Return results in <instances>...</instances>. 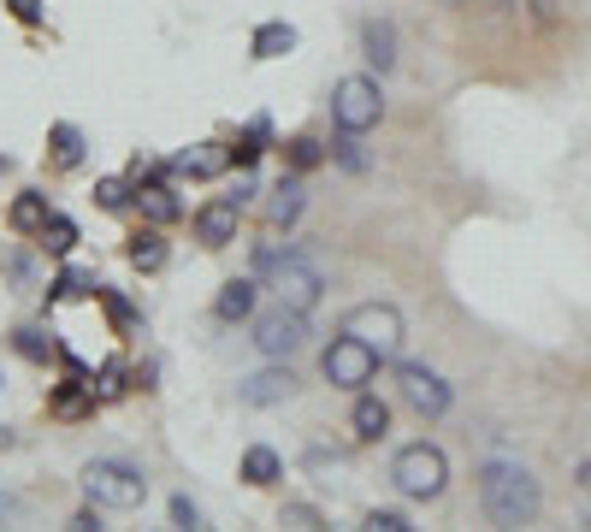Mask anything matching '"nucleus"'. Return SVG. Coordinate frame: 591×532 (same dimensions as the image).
<instances>
[{"mask_svg":"<svg viewBox=\"0 0 591 532\" xmlns=\"http://www.w3.org/2000/svg\"><path fill=\"white\" fill-rule=\"evenodd\" d=\"M308 343V314L302 308H266V314H255V349H261L266 361H290L296 349Z\"/></svg>","mask_w":591,"mask_h":532,"instance_id":"nucleus-7","label":"nucleus"},{"mask_svg":"<svg viewBox=\"0 0 591 532\" xmlns=\"http://www.w3.org/2000/svg\"><path fill=\"white\" fill-rule=\"evenodd\" d=\"M296 391H302V379H296L284 361H272V367H261V373L237 379V402H243V408H278V402H290Z\"/></svg>","mask_w":591,"mask_h":532,"instance_id":"nucleus-9","label":"nucleus"},{"mask_svg":"<svg viewBox=\"0 0 591 532\" xmlns=\"http://www.w3.org/2000/svg\"><path fill=\"white\" fill-rule=\"evenodd\" d=\"M290 160H296V166H314V160H320V142H314V136H302V142L290 148Z\"/></svg>","mask_w":591,"mask_h":532,"instance_id":"nucleus-36","label":"nucleus"},{"mask_svg":"<svg viewBox=\"0 0 591 532\" xmlns=\"http://www.w3.org/2000/svg\"><path fill=\"white\" fill-rule=\"evenodd\" d=\"M266 272V290L284 302V308H302V314H314V302L326 296V272L314 261H302V255H278L272 266H261Z\"/></svg>","mask_w":591,"mask_h":532,"instance_id":"nucleus-4","label":"nucleus"},{"mask_svg":"<svg viewBox=\"0 0 591 532\" xmlns=\"http://www.w3.org/2000/svg\"><path fill=\"white\" fill-rule=\"evenodd\" d=\"M249 48H255V60H284V54L296 48V24L272 18V24H261V30H255V42H249Z\"/></svg>","mask_w":591,"mask_h":532,"instance_id":"nucleus-17","label":"nucleus"},{"mask_svg":"<svg viewBox=\"0 0 591 532\" xmlns=\"http://www.w3.org/2000/svg\"><path fill=\"white\" fill-rule=\"evenodd\" d=\"M6 6H12L18 24H36V18H42V0H6Z\"/></svg>","mask_w":591,"mask_h":532,"instance_id":"nucleus-37","label":"nucleus"},{"mask_svg":"<svg viewBox=\"0 0 591 532\" xmlns=\"http://www.w3.org/2000/svg\"><path fill=\"white\" fill-rule=\"evenodd\" d=\"M131 266L136 272H160V266H166V237H160V231L131 237Z\"/></svg>","mask_w":591,"mask_h":532,"instance_id":"nucleus-19","label":"nucleus"},{"mask_svg":"<svg viewBox=\"0 0 591 532\" xmlns=\"http://www.w3.org/2000/svg\"><path fill=\"white\" fill-rule=\"evenodd\" d=\"M95 296L107 302V314H113V326H119V332H131V326H136V308H131V302H125L119 290H95Z\"/></svg>","mask_w":591,"mask_h":532,"instance_id":"nucleus-28","label":"nucleus"},{"mask_svg":"<svg viewBox=\"0 0 591 532\" xmlns=\"http://www.w3.org/2000/svg\"><path fill=\"white\" fill-rule=\"evenodd\" d=\"M119 391H125V373H119V367H101V373H95V397L107 402V397H119Z\"/></svg>","mask_w":591,"mask_h":532,"instance_id":"nucleus-33","label":"nucleus"},{"mask_svg":"<svg viewBox=\"0 0 591 532\" xmlns=\"http://www.w3.org/2000/svg\"><path fill=\"white\" fill-rule=\"evenodd\" d=\"M361 54H367L379 71L396 66V24L391 18H367V24H361Z\"/></svg>","mask_w":591,"mask_h":532,"instance_id":"nucleus-14","label":"nucleus"},{"mask_svg":"<svg viewBox=\"0 0 591 532\" xmlns=\"http://www.w3.org/2000/svg\"><path fill=\"white\" fill-rule=\"evenodd\" d=\"M391 479L408 503H432V497H444V485H450V462H444L438 444H408V450H396Z\"/></svg>","mask_w":591,"mask_h":532,"instance_id":"nucleus-2","label":"nucleus"},{"mask_svg":"<svg viewBox=\"0 0 591 532\" xmlns=\"http://www.w3.org/2000/svg\"><path fill=\"white\" fill-rule=\"evenodd\" d=\"M379 349L373 343H361L355 332H343V337H331V349L320 355V373H326L337 391H361V385H373V373H379Z\"/></svg>","mask_w":591,"mask_h":532,"instance_id":"nucleus-5","label":"nucleus"},{"mask_svg":"<svg viewBox=\"0 0 591 532\" xmlns=\"http://www.w3.org/2000/svg\"><path fill=\"white\" fill-rule=\"evenodd\" d=\"M0 515H18V497H6V491H0Z\"/></svg>","mask_w":591,"mask_h":532,"instance_id":"nucleus-38","label":"nucleus"},{"mask_svg":"<svg viewBox=\"0 0 591 532\" xmlns=\"http://www.w3.org/2000/svg\"><path fill=\"white\" fill-rule=\"evenodd\" d=\"M379 113H385V95H379V77H343L337 89H331V119H337V131L361 136L379 125Z\"/></svg>","mask_w":591,"mask_h":532,"instance_id":"nucleus-6","label":"nucleus"},{"mask_svg":"<svg viewBox=\"0 0 591 532\" xmlns=\"http://www.w3.org/2000/svg\"><path fill=\"white\" fill-rule=\"evenodd\" d=\"M89 290H101L95 284V272H83V266H66L54 284H48V302H71V296H89Z\"/></svg>","mask_w":591,"mask_h":532,"instance_id":"nucleus-21","label":"nucleus"},{"mask_svg":"<svg viewBox=\"0 0 591 532\" xmlns=\"http://www.w3.org/2000/svg\"><path fill=\"white\" fill-rule=\"evenodd\" d=\"M18 355H24V361H48V355H54V337H42L30 326V332H18Z\"/></svg>","mask_w":591,"mask_h":532,"instance_id":"nucleus-29","label":"nucleus"},{"mask_svg":"<svg viewBox=\"0 0 591 532\" xmlns=\"http://www.w3.org/2000/svg\"><path fill=\"white\" fill-rule=\"evenodd\" d=\"M308 473H314V479H343V473H349V462H343V456H326V450H308Z\"/></svg>","mask_w":591,"mask_h":532,"instance_id":"nucleus-27","label":"nucleus"},{"mask_svg":"<svg viewBox=\"0 0 591 532\" xmlns=\"http://www.w3.org/2000/svg\"><path fill=\"white\" fill-rule=\"evenodd\" d=\"M402 379V402L414 408V414H426V420H438V414H450V402H456V391L432 373V367H402L396 373Z\"/></svg>","mask_w":591,"mask_h":532,"instance_id":"nucleus-10","label":"nucleus"},{"mask_svg":"<svg viewBox=\"0 0 591 532\" xmlns=\"http://www.w3.org/2000/svg\"><path fill=\"white\" fill-rule=\"evenodd\" d=\"M343 332H355L361 343H373L391 361L396 349H402V314H396L391 302H361V308L343 314Z\"/></svg>","mask_w":591,"mask_h":532,"instance_id":"nucleus-8","label":"nucleus"},{"mask_svg":"<svg viewBox=\"0 0 591 532\" xmlns=\"http://www.w3.org/2000/svg\"><path fill=\"white\" fill-rule=\"evenodd\" d=\"M361 527H373V532H408V521L396 515V509H367V521Z\"/></svg>","mask_w":591,"mask_h":532,"instance_id":"nucleus-31","label":"nucleus"},{"mask_svg":"<svg viewBox=\"0 0 591 532\" xmlns=\"http://www.w3.org/2000/svg\"><path fill=\"white\" fill-rule=\"evenodd\" d=\"M225 160H231V148H219V142H196V148L172 154V172H184V178H213V172H225Z\"/></svg>","mask_w":591,"mask_h":532,"instance_id":"nucleus-13","label":"nucleus"},{"mask_svg":"<svg viewBox=\"0 0 591 532\" xmlns=\"http://www.w3.org/2000/svg\"><path fill=\"white\" fill-rule=\"evenodd\" d=\"M142 213H148V219H154V225H166V219H178V201H172V190H160V184H148V190H142Z\"/></svg>","mask_w":591,"mask_h":532,"instance_id":"nucleus-25","label":"nucleus"},{"mask_svg":"<svg viewBox=\"0 0 591 532\" xmlns=\"http://www.w3.org/2000/svg\"><path fill=\"white\" fill-rule=\"evenodd\" d=\"M48 148H54L60 166H77L83 160V131L77 125H48Z\"/></svg>","mask_w":591,"mask_h":532,"instance_id":"nucleus-22","label":"nucleus"},{"mask_svg":"<svg viewBox=\"0 0 591 532\" xmlns=\"http://www.w3.org/2000/svg\"><path fill=\"white\" fill-rule=\"evenodd\" d=\"M213 314H219L225 326H237V320H249V314H255V278H231V284L219 290V302H213Z\"/></svg>","mask_w":591,"mask_h":532,"instance_id":"nucleus-16","label":"nucleus"},{"mask_svg":"<svg viewBox=\"0 0 591 532\" xmlns=\"http://www.w3.org/2000/svg\"><path fill=\"white\" fill-rule=\"evenodd\" d=\"M237 225H243V201L231 196V190H225V196H213L196 213V237L207 243V249H225V243L237 237Z\"/></svg>","mask_w":591,"mask_h":532,"instance_id":"nucleus-11","label":"nucleus"},{"mask_svg":"<svg viewBox=\"0 0 591 532\" xmlns=\"http://www.w3.org/2000/svg\"><path fill=\"white\" fill-rule=\"evenodd\" d=\"M48 219H54V213H48V196H36V190H30V196L12 201V231H42Z\"/></svg>","mask_w":591,"mask_h":532,"instance_id":"nucleus-20","label":"nucleus"},{"mask_svg":"<svg viewBox=\"0 0 591 532\" xmlns=\"http://www.w3.org/2000/svg\"><path fill=\"white\" fill-rule=\"evenodd\" d=\"M302 207H308V196H302V178L290 172V178L266 196V225H272V231H290V225L302 219Z\"/></svg>","mask_w":591,"mask_h":532,"instance_id":"nucleus-12","label":"nucleus"},{"mask_svg":"<svg viewBox=\"0 0 591 532\" xmlns=\"http://www.w3.org/2000/svg\"><path fill=\"white\" fill-rule=\"evenodd\" d=\"M42 249H48V255H71V249H77V225H71L66 213H54V219L42 225Z\"/></svg>","mask_w":591,"mask_h":532,"instance_id":"nucleus-24","label":"nucleus"},{"mask_svg":"<svg viewBox=\"0 0 591 532\" xmlns=\"http://www.w3.org/2000/svg\"><path fill=\"white\" fill-rule=\"evenodd\" d=\"M266 148V119H255V125H249V131H243V142H237V148H231V160H237V166H249V160H255V154H261Z\"/></svg>","mask_w":591,"mask_h":532,"instance_id":"nucleus-26","label":"nucleus"},{"mask_svg":"<svg viewBox=\"0 0 591 532\" xmlns=\"http://www.w3.org/2000/svg\"><path fill=\"white\" fill-rule=\"evenodd\" d=\"M89 402H95V385H77V379H71V385L54 391V414H60V420H77V414H89Z\"/></svg>","mask_w":591,"mask_h":532,"instance_id":"nucleus-23","label":"nucleus"},{"mask_svg":"<svg viewBox=\"0 0 591 532\" xmlns=\"http://www.w3.org/2000/svg\"><path fill=\"white\" fill-rule=\"evenodd\" d=\"M580 491L591 497V462H580Z\"/></svg>","mask_w":591,"mask_h":532,"instance_id":"nucleus-39","label":"nucleus"},{"mask_svg":"<svg viewBox=\"0 0 591 532\" xmlns=\"http://www.w3.org/2000/svg\"><path fill=\"white\" fill-rule=\"evenodd\" d=\"M349 426H355V438H361V444H379V438L391 432V408H385L379 397H355Z\"/></svg>","mask_w":591,"mask_h":532,"instance_id":"nucleus-15","label":"nucleus"},{"mask_svg":"<svg viewBox=\"0 0 591 532\" xmlns=\"http://www.w3.org/2000/svg\"><path fill=\"white\" fill-rule=\"evenodd\" d=\"M337 160H343L349 172H367V154H361V142H355L349 131H343V142H337Z\"/></svg>","mask_w":591,"mask_h":532,"instance_id":"nucleus-32","label":"nucleus"},{"mask_svg":"<svg viewBox=\"0 0 591 532\" xmlns=\"http://www.w3.org/2000/svg\"><path fill=\"white\" fill-rule=\"evenodd\" d=\"M95 201H101V207H125V201H131V184H125V178H101V184H95Z\"/></svg>","mask_w":591,"mask_h":532,"instance_id":"nucleus-30","label":"nucleus"},{"mask_svg":"<svg viewBox=\"0 0 591 532\" xmlns=\"http://www.w3.org/2000/svg\"><path fill=\"white\" fill-rule=\"evenodd\" d=\"M278 473H284V462H278V450H266V444H255V450L243 456V479H249V485H278Z\"/></svg>","mask_w":591,"mask_h":532,"instance_id":"nucleus-18","label":"nucleus"},{"mask_svg":"<svg viewBox=\"0 0 591 532\" xmlns=\"http://www.w3.org/2000/svg\"><path fill=\"white\" fill-rule=\"evenodd\" d=\"M284 521H290V527H320V515H314L308 503H284Z\"/></svg>","mask_w":591,"mask_h":532,"instance_id":"nucleus-35","label":"nucleus"},{"mask_svg":"<svg viewBox=\"0 0 591 532\" xmlns=\"http://www.w3.org/2000/svg\"><path fill=\"white\" fill-rule=\"evenodd\" d=\"M83 491H89L95 509H119V515H131V509H142V497H148V479H142L131 462L101 456V462L83 467Z\"/></svg>","mask_w":591,"mask_h":532,"instance_id":"nucleus-3","label":"nucleus"},{"mask_svg":"<svg viewBox=\"0 0 591 532\" xmlns=\"http://www.w3.org/2000/svg\"><path fill=\"white\" fill-rule=\"evenodd\" d=\"M538 479L521 462H485L479 467V509L497 521V527H526L538 515Z\"/></svg>","mask_w":591,"mask_h":532,"instance_id":"nucleus-1","label":"nucleus"},{"mask_svg":"<svg viewBox=\"0 0 591 532\" xmlns=\"http://www.w3.org/2000/svg\"><path fill=\"white\" fill-rule=\"evenodd\" d=\"M172 521H178V527H201V509L190 497H172Z\"/></svg>","mask_w":591,"mask_h":532,"instance_id":"nucleus-34","label":"nucleus"}]
</instances>
